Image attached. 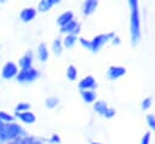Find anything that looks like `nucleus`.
Returning a JSON list of instances; mask_svg holds the SVG:
<instances>
[{
    "label": "nucleus",
    "instance_id": "nucleus-30",
    "mask_svg": "<svg viewBox=\"0 0 155 144\" xmlns=\"http://www.w3.org/2000/svg\"><path fill=\"white\" fill-rule=\"evenodd\" d=\"M50 140H51L52 143H59V137H58L57 134H53V136H52V138H51Z\"/></svg>",
    "mask_w": 155,
    "mask_h": 144
},
{
    "label": "nucleus",
    "instance_id": "nucleus-4",
    "mask_svg": "<svg viewBox=\"0 0 155 144\" xmlns=\"http://www.w3.org/2000/svg\"><path fill=\"white\" fill-rule=\"evenodd\" d=\"M38 76H39V71L38 70H35L33 68H27V69H22L17 74V80L21 81V82H31Z\"/></svg>",
    "mask_w": 155,
    "mask_h": 144
},
{
    "label": "nucleus",
    "instance_id": "nucleus-24",
    "mask_svg": "<svg viewBox=\"0 0 155 144\" xmlns=\"http://www.w3.org/2000/svg\"><path fill=\"white\" fill-rule=\"evenodd\" d=\"M0 120H4V121H13L15 117L5 111H0Z\"/></svg>",
    "mask_w": 155,
    "mask_h": 144
},
{
    "label": "nucleus",
    "instance_id": "nucleus-18",
    "mask_svg": "<svg viewBox=\"0 0 155 144\" xmlns=\"http://www.w3.org/2000/svg\"><path fill=\"white\" fill-rule=\"evenodd\" d=\"M76 76H78V70H76V68L74 67V65H69L68 67V69H67V77L70 80V81H74L75 79H76Z\"/></svg>",
    "mask_w": 155,
    "mask_h": 144
},
{
    "label": "nucleus",
    "instance_id": "nucleus-1",
    "mask_svg": "<svg viewBox=\"0 0 155 144\" xmlns=\"http://www.w3.org/2000/svg\"><path fill=\"white\" fill-rule=\"evenodd\" d=\"M128 6L131 8V21H130L131 42L132 45H137L140 40V18H139L138 1L128 0Z\"/></svg>",
    "mask_w": 155,
    "mask_h": 144
},
{
    "label": "nucleus",
    "instance_id": "nucleus-32",
    "mask_svg": "<svg viewBox=\"0 0 155 144\" xmlns=\"http://www.w3.org/2000/svg\"><path fill=\"white\" fill-rule=\"evenodd\" d=\"M2 126H4V123H2V121H1V120H0V129H1V128H2Z\"/></svg>",
    "mask_w": 155,
    "mask_h": 144
},
{
    "label": "nucleus",
    "instance_id": "nucleus-15",
    "mask_svg": "<svg viewBox=\"0 0 155 144\" xmlns=\"http://www.w3.org/2000/svg\"><path fill=\"white\" fill-rule=\"evenodd\" d=\"M38 57L41 62H45L47 61L48 58V51H47V47L45 44H40L39 47H38Z\"/></svg>",
    "mask_w": 155,
    "mask_h": 144
},
{
    "label": "nucleus",
    "instance_id": "nucleus-27",
    "mask_svg": "<svg viewBox=\"0 0 155 144\" xmlns=\"http://www.w3.org/2000/svg\"><path fill=\"white\" fill-rule=\"evenodd\" d=\"M24 140H25V144H41L40 140H38V139H35V138H31V137H28V138H25Z\"/></svg>",
    "mask_w": 155,
    "mask_h": 144
},
{
    "label": "nucleus",
    "instance_id": "nucleus-25",
    "mask_svg": "<svg viewBox=\"0 0 155 144\" xmlns=\"http://www.w3.org/2000/svg\"><path fill=\"white\" fill-rule=\"evenodd\" d=\"M29 108H30V104H29V103H19V104L16 106V110H17V113H19V111H22V110L28 111Z\"/></svg>",
    "mask_w": 155,
    "mask_h": 144
},
{
    "label": "nucleus",
    "instance_id": "nucleus-5",
    "mask_svg": "<svg viewBox=\"0 0 155 144\" xmlns=\"http://www.w3.org/2000/svg\"><path fill=\"white\" fill-rule=\"evenodd\" d=\"M2 77L4 79H11L17 75V65L12 62H7L2 68Z\"/></svg>",
    "mask_w": 155,
    "mask_h": 144
},
{
    "label": "nucleus",
    "instance_id": "nucleus-21",
    "mask_svg": "<svg viewBox=\"0 0 155 144\" xmlns=\"http://www.w3.org/2000/svg\"><path fill=\"white\" fill-rule=\"evenodd\" d=\"M147 122H148L149 127L155 131V115L154 114H148L147 115Z\"/></svg>",
    "mask_w": 155,
    "mask_h": 144
},
{
    "label": "nucleus",
    "instance_id": "nucleus-16",
    "mask_svg": "<svg viewBox=\"0 0 155 144\" xmlns=\"http://www.w3.org/2000/svg\"><path fill=\"white\" fill-rule=\"evenodd\" d=\"M81 96H82V99H84L86 103H92V102H94V99H96V93H94V91H92V90L81 91Z\"/></svg>",
    "mask_w": 155,
    "mask_h": 144
},
{
    "label": "nucleus",
    "instance_id": "nucleus-10",
    "mask_svg": "<svg viewBox=\"0 0 155 144\" xmlns=\"http://www.w3.org/2000/svg\"><path fill=\"white\" fill-rule=\"evenodd\" d=\"M97 6H98V1H96V0H87V1L84 2L82 11H84L85 15H91L96 10Z\"/></svg>",
    "mask_w": 155,
    "mask_h": 144
},
{
    "label": "nucleus",
    "instance_id": "nucleus-13",
    "mask_svg": "<svg viewBox=\"0 0 155 144\" xmlns=\"http://www.w3.org/2000/svg\"><path fill=\"white\" fill-rule=\"evenodd\" d=\"M31 62H33V59H31V53L28 52V53H25V56H23V57L19 59V65H21L22 69L31 68Z\"/></svg>",
    "mask_w": 155,
    "mask_h": 144
},
{
    "label": "nucleus",
    "instance_id": "nucleus-7",
    "mask_svg": "<svg viewBox=\"0 0 155 144\" xmlns=\"http://www.w3.org/2000/svg\"><path fill=\"white\" fill-rule=\"evenodd\" d=\"M94 87H96V81H94L93 76H91V75L84 77V79L79 82V88H80L81 91H87V90L94 88Z\"/></svg>",
    "mask_w": 155,
    "mask_h": 144
},
{
    "label": "nucleus",
    "instance_id": "nucleus-9",
    "mask_svg": "<svg viewBox=\"0 0 155 144\" xmlns=\"http://www.w3.org/2000/svg\"><path fill=\"white\" fill-rule=\"evenodd\" d=\"M35 15H36L35 8H33V7H27V8H23V10H22V12H21V19H22L23 22H29V21H31V19L35 17Z\"/></svg>",
    "mask_w": 155,
    "mask_h": 144
},
{
    "label": "nucleus",
    "instance_id": "nucleus-8",
    "mask_svg": "<svg viewBox=\"0 0 155 144\" xmlns=\"http://www.w3.org/2000/svg\"><path fill=\"white\" fill-rule=\"evenodd\" d=\"M79 23L76 21H70L67 24H64L63 27H61V31L62 33H68V34H75L79 31Z\"/></svg>",
    "mask_w": 155,
    "mask_h": 144
},
{
    "label": "nucleus",
    "instance_id": "nucleus-2",
    "mask_svg": "<svg viewBox=\"0 0 155 144\" xmlns=\"http://www.w3.org/2000/svg\"><path fill=\"white\" fill-rule=\"evenodd\" d=\"M22 133H23V129L21 128L19 125H16V123H6L0 129V140L16 139Z\"/></svg>",
    "mask_w": 155,
    "mask_h": 144
},
{
    "label": "nucleus",
    "instance_id": "nucleus-20",
    "mask_svg": "<svg viewBox=\"0 0 155 144\" xmlns=\"http://www.w3.org/2000/svg\"><path fill=\"white\" fill-rule=\"evenodd\" d=\"M52 47H53L54 53L59 54V53L62 52V41H61L59 39H56V40L53 41V44H52Z\"/></svg>",
    "mask_w": 155,
    "mask_h": 144
},
{
    "label": "nucleus",
    "instance_id": "nucleus-11",
    "mask_svg": "<svg viewBox=\"0 0 155 144\" xmlns=\"http://www.w3.org/2000/svg\"><path fill=\"white\" fill-rule=\"evenodd\" d=\"M73 17H74V15H73V12H71V11L63 12V13L57 18V23H58L61 27H63V25H64V24H67L68 22L73 21Z\"/></svg>",
    "mask_w": 155,
    "mask_h": 144
},
{
    "label": "nucleus",
    "instance_id": "nucleus-6",
    "mask_svg": "<svg viewBox=\"0 0 155 144\" xmlns=\"http://www.w3.org/2000/svg\"><path fill=\"white\" fill-rule=\"evenodd\" d=\"M126 74V68L124 67H117V65H111L108 69V77L110 80H116L121 77L122 75Z\"/></svg>",
    "mask_w": 155,
    "mask_h": 144
},
{
    "label": "nucleus",
    "instance_id": "nucleus-28",
    "mask_svg": "<svg viewBox=\"0 0 155 144\" xmlns=\"http://www.w3.org/2000/svg\"><path fill=\"white\" fill-rule=\"evenodd\" d=\"M114 114H115V110H114V109H111V108H108V109H107V111H105V114H104V117L110 119V117H113V116H114Z\"/></svg>",
    "mask_w": 155,
    "mask_h": 144
},
{
    "label": "nucleus",
    "instance_id": "nucleus-33",
    "mask_svg": "<svg viewBox=\"0 0 155 144\" xmlns=\"http://www.w3.org/2000/svg\"><path fill=\"white\" fill-rule=\"evenodd\" d=\"M92 144H102V143H98V142H93Z\"/></svg>",
    "mask_w": 155,
    "mask_h": 144
},
{
    "label": "nucleus",
    "instance_id": "nucleus-22",
    "mask_svg": "<svg viewBox=\"0 0 155 144\" xmlns=\"http://www.w3.org/2000/svg\"><path fill=\"white\" fill-rule=\"evenodd\" d=\"M45 104L47 105V108H54L57 104H58V99L54 98V97H51V98H47L45 100Z\"/></svg>",
    "mask_w": 155,
    "mask_h": 144
},
{
    "label": "nucleus",
    "instance_id": "nucleus-3",
    "mask_svg": "<svg viewBox=\"0 0 155 144\" xmlns=\"http://www.w3.org/2000/svg\"><path fill=\"white\" fill-rule=\"evenodd\" d=\"M110 39H114V33H108V34H102V35H97L96 38H93L90 41V46L88 48L92 52H98L99 48Z\"/></svg>",
    "mask_w": 155,
    "mask_h": 144
},
{
    "label": "nucleus",
    "instance_id": "nucleus-29",
    "mask_svg": "<svg viewBox=\"0 0 155 144\" xmlns=\"http://www.w3.org/2000/svg\"><path fill=\"white\" fill-rule=\"evenodd\" d=\"M8 144H25V140L22 139V138H16V139H13L11 143H8Z\"/></svg>",
    "mask_w": 155,
    "mask_h": 144
},
{
    "label": "nucleus",
    "instance_id": "nucleus-14",
    "mask_svg": "<svg viewBox=\"0 0 155 144\" xmlns=\"http://www.w3.org/2000/svg\"><path fill=\"white\" fill-rule=\"evenodd\" d=\"M18 117L25 122V123H33L35 121V115L33 113H29V111H24V113H17Z\"/></svg>",
    "mask_w": 155,
    "mask_h": 144
},
{
    "label": "nucleus",
    "instance_id": "nucleus-17",
    "mask_svg": "<svg viewBox=\"0 0 155 144\" xmlns=\"http://www.w3.org/2000/svg\"><path fill=\"white\" fill-rule=\"evenodd\" d=\"M93 109H94V111H97L99 115H103V116H104V114H105V111H107V109H108V105H107L105 102L98 100V102H96Z\"/></svg>",
    "mask_w": 155,
    "mask_h": 144
},
{
    "label": "nucleus",
    "instance_id": "nucleus-12",
    "mask_svg": "<svg viewBox=\"0 0 155 144\" xmlns=\"http://www.w3.org/2000/svg\"><path fill=\"white\" fill-rule=\"evenodd\" d=\"M54 4H58V0H42V1L39 2L38 8H39V11L45 12V11L50 10Z\"/></svg>",
    "mask_w": 155,
    "mask_h": 144
},
{
    "label": "nucleus",
    "instance_id": "nucleus-23",
    "mask_svg": "<svg viewBox=\"0 0 155 144\" xmlns=\"http://www.w3.org/2000/svg\"><path fill=\"white\" fill-rule=\"evenodd\" d=\"M142 109L143 110H145V109H149L150 108V105H151V98L150 97H147V98H144L143 100H142Z\"/></svg>",
    "mask_w": 155,
    "mask_h": 144
},
{
    "label": "nucleus",
    "instance_id": "nucleus-31",
    "mask_svg": "<svg viewBox=\"0 0 155 144\" xmlns=\"http://www.w3.org/2000/svg\"><path fill=\"white\" fill-rule=\"evenodd\" d=\"M113 42H114V44H116V45H117V44H120V39H119V38H117V36H115V38H114V39H113Z\"/></svg>",
    "mask_w": 155,
    "mask_h": 144
},
{
    "label": "nucleus",
    "instance_id": "nucleus-26",
    "mask_svg": "<svg viewBox=\"0 0 155 144\" xmlns=\"http://www.w3.org/2000/svg\"><path fill=\"white\" fill-rule=\"evenodd\" d=\"M149 142H150V132H145L142 137L140 144H149Z\"/></svg>",
    "mask_w": 155,
    "mask_h": 144
},
{
    "label": "nucleus",
    "instance_id": "nucleus-19",
    "mask_svg": "<svg viewBox=\"0 0 155 144\" xmlns=\"http://www.w3.org/2000/svg\"><path fill=\"white\" fill-rule=\"evenodd\" d=\"M75 41H76V35H75V34H68V35L65 36L63 44H64L65 47H71V46L75 44Z\"/></svg>",
    "mask_w": 155,
    "mask_h": 144
}]
</instances>
